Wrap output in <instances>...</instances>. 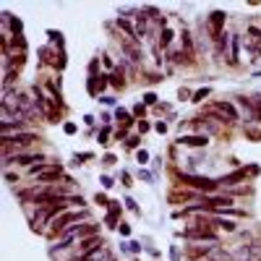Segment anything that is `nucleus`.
I'll return each mask as SVG.
<instances>
[{"instance_id": "nucleus-1", "label": "nucleus", "mask_w": 261, "mask_h": 261, "mask_svg": "<svg viewBox=\"0 0 261 261\" xmlns=\"http://www.w3.org/2000/svg\"><path fill=\"white\" fill-rule=\"evenodd\" d=\"M180 180H183V183H188V185H193V188H204V191H214V188H217V183L209 180V178H193V175H180Z\"/></svg>"}, {"instance_id": "nucleus-2", "label": "nucleus", "mask_w": 261, "mask_h": 261, "mask_svg": "<svg viewBox=\"0 0 261 261\" xmlns=\"http://www.w3.org/2000/svg\"><path fill=\"white\" fill-rule=\"evenodd\" d=\"M259 256H261V246H259V243H254V246L240 248L238 261H259Z\"/></svg>"}, {"instance_id": "nucleus-3", "label": "nucleus", "mask_w": 261, "mask_h": 261, "mask_svg": "<svg viewBox=\"0 0 261 261\" xmlns=\"http://www.w3.org/2000/svg\"><path fill=\"white\" fill-rule=\"evenodd\" d=\"M32 141H37V136L34 133H21V136H5V146H11V144H18V146H29Z\"/></svg>"}, {"instance_id": "nucleus-4", "label": "nucleus", "mask_w": 261, "mask_h": 261, "mask_svg": "<svg viewBox=\"0 0 261 261\" xmlns=\"http://www.w3.org/2000/svg\"><path fill=\"white\" fill-rule=\"evenodd\" d=\"M222 21H225V13H222V11H214L212 18H209V29H212L214 37H219V26H222Z\"/></svg>"}, {"instance_id": "nucleus-5", "label": "nucleus", "mask_w": 261, "mask_h": 261, "mask_svg": "<svg viewBox=\"0 0 261 261\" xmlns=\"http://www.w3.org/2000/svg\"><path fill=\"white\" fill-rule=\"evenodd\" d=\"M212 113H222V115H227L230 120H238V113L232 110V105H227V102H219V105H214Z\"/></svg>"}, {"instance_id": "nucleus-6", "label": "nucleus", "mask_w": 261, "mask_h": 261, "mask_svg": "<svg viewBox=\"0 0 261 261\" xmlns=\"http://www.w3.org/2000/svg\"><path fill=\"white\" fill-rule=\"evenodd\" d=\"M185 238H209V240H214V232L209 227H199V230H188Z\"/></svg>"}, {"instance_id": "nucleus-7", "label": "nucleus", "mask_w": 261, "mask_h": 261, "mask_svg": "<svg viewBox=\"0 0 261 261\" xmlns=\"http://www.w3.org/2000/svg\"><path fill=\"white\" fill-rule=\"evenodd\" d=\"M180 144H188V146H207V136H183Z\"/></svg>"}, {"instance_id": "nucleus-8", "label": "nucleus", "mask_w": 261, "mask_h": 261, "mask_svg": "<svg viewBox=\"0 0 261 261\" xmlns=\"http://www.w3.org/2000/svg\"><path fill=\"white\" fill-rule=\"evenodd\" d=\"M58 175H60V170H44V173H40V180H52Z\"/></svg>"}, {"instance_id": "nucleus-9", "label": "nucleus", "mask_w": 261, "mask_h": 261, "mask_svg": "<svg viewBox=\"0 0 261 261\" xmlns=\"http://www.w3.org/2000/svg\"><path fill=\"white\" fill-rule=\"evenodd\" d=\"M246 173H235V175H227V178H222V183H235V180H243Z\"/></svg>"}, {"instance_id": "nucleus-10", "label": "nucleus", "mask_w": 261, "mask_h": 261, "mask_svg": "<svg viewBox=\"0 0 261 261\" xmlns=\"http://www.w3.org/2000/svg\"><path fill=\"white\" fill-rule=\"evenodd\" d=\"M118 24H120V29H123L128 37H136V34H133V29H130V24H128V21H118Z\"/></svg>"}, {"instance_id": "nucleus-11", "label": "nucleus", "mask_w": 261, "mask_h": 261, "mask_svg": "<svg viewBox=\"0 0 261 261\" xmlns=\"http://www.w3.org/2000/svg\"><path fill=\"white\" fill-rule=\"evenodd\" d=\"M209 94V89H204V91H196V102H201L204 97H207Z\"/></svg>"}, {"instance_id": "nucleus-12", "label": "nucleus", "mask_w": 261, "mask_h": 261, "mask_svg": "<svg viewBox=\"0 0 261 261\" xmlns=\"http://www.w3.org/2000/svg\"><path fill=\"white\" fill-rule=\"evenodd\" d=\"M170 37H173L170 32H162V44H170Z\"/></svg>"}]
</instances>
